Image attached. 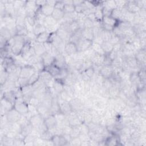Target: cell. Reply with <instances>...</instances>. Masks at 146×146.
<instances>
[{"mask_svg":"<svg viewBox=\"0 0 146 146\" xmlns=\"http://www.w3.org/2000/svg\"><path fill=\"white\" fill-rule=\"evenodd\" d=\"M44 123L48 129L56 127L57 124V120L55 115L51 114L47 117L44 119Z\"/></svg>","mask_w":146,"mask_h":146,"instance_id":"9c48e42d","label":"cell"},{"mask_svg":"<svg viewBox=\"0 0 146 146\" xmlns=\"http://www.w3.org/2000/svg\"><path fill=\"white\" fill-rule=\"evenodd\" d=\"M39 10H40V12L43 14H44L45 16H46V17L50 16V15H51V14L54 10V7L46 3L44 5H43V6L40 7Z\"/></svg>","mask_w":146,"mask_h":146,"instance_id":"ac0fdd59","label":"cell"},{"mask_svg":"<svg viewBox=\"0 0 146 146\" xmlns=\"http://www.w3.org/2000/svg\"><path fill=\"white\" fill-rule=\"evenodd\" d=\"M1 107L5 109L7 112L14 108V104L4 98H1Z\"/></svg>","mask_w":146,"mask_h":146,"instance_id":"e575fe53","label":"cell"},{"mask_svg":"<svg viewBox=\"0 0 146 146\" xmlns=\"http://www.w3.org/2000/svg\"><path fill=\"white\" fill-rule=\"evenodd\" d=\"M138 75L140 78V79L141 82L144 83L145 80V71L144 69H141L138 72Z\"/></svg>","mask_w":146,"mask_h":146,"instance_id":"ee69618b","label":"cell"},{"mask_svg":"<svg viewBox=\"0 0 146 146\" xmlns=\"http://www.w3.org/2000/svg\"><path fill=\"white\" fill-rule=\"evenodd\" d=\"M44 69L46 70H47L54 77L56 76L59 74V72L60 70V69L59 68H58V67H56V66H55L53 64H51L49 66L46 67L44 68Z\"/></svg>","mask_w":146,"mask_h":146,"instance_id":"7402d4cb","label":"cell"},{"mask_svg":"<svg viewBox=\"0 0 146 146\" xmlns=\"http://www.w3.org/2000/svg\"><path fill=\"white\" fill-rule=\"evenodd\" d=\"M64 7V4L63 1H57L55 3V5L54 6V8L63 10Z\"/></svg>","mask_w":146,"mask_h":146,"instance_id":"f6af8a7d","label":"cell"},{"mask_svg":"<svg viewBox=\"0 0 146 146\" xmlns=\"http://www.w3.org/2000/svg\"><path fill=\"white\" fill-rule=\"evenodd\" d=\"M33 128H34L31 125V124L30 123H29L26 125L22 127L21 133L25 137V136L30 135L32 132Z\"/></svg>","mask_w":146,"mask_h":146,"instance_id":"484cf974","label":"cell"},{"mask_svg":"<svg viewBox=\"0 0 146 146\" xmlns=\"http://www.w3.org/2000/svg\"><path fill=\"white\" fill-rule=\"evenodd\" d=\"M35 55L38 56H40L43 54H44L46 51L45 48L44 47L43 43H40L35 42V44L33 46Z\"/></svg>","mask_w":146,"mask_h":146,"instance_id":"9a60e30c","label":"cell"},{"mask_svg":"<svg viewBox=\"0 0 146 146\" xmlns=\"http://www.w3.org/2000/svg\"><path fill=\"white\" fill-rule=\"evenodd\" d=\"M54 62H53V64L59 68L60 69L63 68H66V60L63 55L61 53H59L55 56H54Z\"/></svg>","mask_w":146,"mask_h":146,"instance_id":"8992f818","label":"cell"},{"mask_svg":"<svg viewBox=\"0 0 146 146\" xmlns=\"http://www.w3.org/2000/svg\"><path fill=\"white\" fill-rule=\"evenodd\" d=\"M54 91L58 94H60L64 91V83L63 82L55 79L52 84Z\"/></svg>","mask_w":146,"mask_h":146,"instance_id":"ffe728a7","label":"cell"},{"mask_svg":"<svg viewBox=\"0 0 146 146\" xmlns=\"http://www.w3.org/2000/svg\"><path fill=\"white\" fill-rule=\"evenodd\" d=\"M46 3V1H36V6L40 8L42 6H43V5H44Z\"/></svg>","mask_w":146,"mask_h":146,"instance_id":"bcb514c9","label":"cell"},{"mask_svg":"<svg viewBox=\"0 0 146 146\" xmlns=\"http://www.w3.org/2000/svg\"><path fill=\"white\" fill-rule=\"evenodd\" d=\"M39 79V72L34 73L29 79H28V84L32 85L35 82H36Z\"/></svg>","mask_w":146,"mask_h":146,"instance_id":"74e56055","label":"cell"},{"mask_svg":"<svg viewBox=\"0 0 146 146\" xmlns=\"http://www.w3.org/2000/svg\"><path fill=\"white\" fill-rule=\"evenodd\" d=\"M64 5H72L73 4V0H66L63 1Z\"/></svg>","mask_w":146,"mask_h":146,"instance_id":"681fc988","label":"cell"},{"mask_svg":"<svg viewBox=\"0 0 146 146\" xmlns=\"http://www.w3.org/2000/svg\"><path fill=\"white\" fill-rule=\"evenodd\" d=\"M6 116L9 123H13L19 121L22 116V114H21L18 111L13 108L7 112Z\"/></svg>","mask_w":146,"mask_h":146,"instance_id":"277c9868","label":"cell"},{"mask_svg":"<svg viewBox=\"0 0 146 146\" xmlns=\"http://www.w3.org/2000/svg\"><path fill=\"white\" fill-rule=\"evenodd\" d=\"M59 104L60 111L63 114H64V115L69 114L72 111L70 103H68L66 101H64V100H63L62 103L59 102Z\"/></svg>","mask_w":146,"mask_h":146,"instance_id":"4fadbf2b","label":"cell"},{"mask_svg":"<svg viewBox=\"0 0 146 146\" xmlns=\"http://www.w3.org/2000/svg\"><path fill=\"white\" fill-rule=\"evenodd\" d=\"M49 35H50V33H48L47 31L43 33L40 35L36 36L35 42L40 43H44L48 41L49 38Z\"/></svg>","mask_w":146,"mask_h":146,"instance_id":"f1b7e54d","label":"cell"},{"mask_svg":"<svg viewBox=\"0 0 146 146\" xmlns=\"http://www.w3.org/2000/svg\"><path fill=\"white\" fill-rule=\"evenodd\" d=\"M57 22H58L51 15L47 16L44 19L43 25L46 27V29H47L55 27Z\"/></svg>","mask_w":146,"mask_h":146,"instance_id":"e0dca14e","label":"cell"},{"mask_svg":"<svg viewBox=\"0 0 146 146\" xmlns=\"http://www.w3.org/2000/svg\"><path fill=\"white\" fill-rule=\"evenodd\" d=\"M13 37L14 43L11 48V52L16 55L21 54L23 46L25 43V38L23 36L15 35Z\"/></svg>","mask_w":146,"mask_h":146,"instance_id":"6da1fadb","label":"cell"},{"mask_svg":"<svg viewBox=\"0 0 146 146\" xmlns=\"http://www.w3.org/2000/svg\"><path fill=\"white\" fill-rule=\"evenodd\" d=\"M40 58H41L43 63L44 66V68L46 67L50 66L51 64H52L53 63L54 57L51 53L45 52L44 54H43L40 56Z\"/></svg>","mask_w":146,"mask_h":146,"instance_id":"8fae6325","label":"cell"},{"mask_svg":"<svg viewBox=\"0 0 146 146\" xmlns=\"http://www.w3.org/2000/svg\"><path fill=\"white\" fill-rule=\"evenodd\" d=\"M53 76L45 69L40 71L39 72V78L44 82L46 84L47 82H49Z\"/></svg>","mask_w":146,"mask_h":146,"instance_id":"d6986e66","label":"cell"},{"mask_svg":"<svg viewBox=\"0 0 146 146\" xmlns=\"http://www.w3.org/2000/svg\"><path fill=\"white\" fill-rule=\"evenodd\" d=\"M93 42L84 38H82L80 40L76 43L78 51H84L87 50L90 47H91Z\"/></svg>","mask_w":146,"mask_h":146,"instance_id":"5b68a950","label":"cell"},{"mask_svg":"<svg viewBox=\"0 0 146 146\" xmlns=\"http://www.w3.org/2000/svg\"><path fill=\"white\" fill-rule=\"evenodd\" d=\"M118 21H119L115 20L113 18H112L111 16H104V17L102 19V23L115 27L117 25Z\"/></svg>","mask_w":146,"mask_h":146,"instance_id":"4dcf8cb0","label":"cell"},{"mask_svg":"<svg viewBox=\"0 0 146 146\" xmlns=\"http://www.w3.org/2000/svg\"><path fill=\"white\" fill-rule=\"evenodd\" d=\"M91 47H92L93 50L95 51V52L96 54L102 55H105V53L103 51V50L101 47V45L95 43H92Z\"/></svg>","mask_w":146,"mask_h":146,"instance_id":"8d00e7d4","label":"cell"},{"mask_svg":"<svg viewBox=\"0 0 146 146\" xmlns=\"http://www.w3.org/2000/svg\"><path fill=\"white\" fill-rule=\"evenodd\" d=\"M70 29L72 34L79 29V27L78 22L76 21H74L71 22L70 23Z\"/></svg>","mask_w":146,"mask_h":146,"instance_id":"b9f144b4","label":"cell"},{"mask_svg":"<svg viewBox=\"0 0 146 146\" xmlns=\"http://www.w3.org/2000/svg\"><path fill=\"white\" fill-rule=\"evenodd\" d=\"M111 17L116 21H120L123 17L122 10L118 8L112 9L111 13Z\"/></svg>","mask_w":146,"mask_h":146,"instance_id":"d4e9b609","label":"cell"},{"mask_svg":"<svg viewBox=\"0 0 146 146\" xmlns=\"http://www.w3.org/2000/svg\"><path fill=\"white\" fill-rule=\"evenodd\" d=\"M46 31V27L42 24H36L33 27V32L34 33V34L36 36H38L40 34L44 33Z\"/></svg>","mask_w":146,"mask_h":146,"instance_id":"1f68e13d","label":"cell"},{"mask_svg":"<svg viewBox=\"0 0 146 146\" xmlns=\"http://www.w3.org/2000/svg\"><path fill=\"white\" fill-rule=\"evenodd\" d=\"M101 47L105 53V55H108L110 54L113 48V46L108 41H104L102 44Z\"/></svg>","mask_w":146,"mask_h":146,"instance_id":"4316f807","label":"cell"},{"mask_svg":"<svg viewBox=\"0 0 146 146\" xmlns=\"http://www.w3.org/2000/svg\"><path fill=\"white\" fill-rule=\"evenodd\" d=\"M2 98H5L6 100L10 102L13 104H14L15 101L16 100V97L13 90H9L5 92L3 94V96Z\"/></svg>","mask_w":146,"mask_h":146,"instance_id":"f546056e","label":"cell"},{"mask_svg":"<svg viewBox=\"0 0 146 146\" xmlns=\"http://www.w3.org/2000/svg\"><path fill=\"white\" fill-rule=\"evenodd\" d=\"M135 58L137 60L138 63H144L145 60V51L144 49L139 50L137 52L136 54Z\"/></svg>","mask_w":146,"mask_h":146,"instance_id":"cb8c5ba5","label":"cell"},{"mask_svg":"<svg viewBox=\"0 0 146 146\" xmlns=\"http://www.w3.org/2000/svg\"><path fill=\"white\" fill-rule=\"evenodd\" d=\"M56 1H46V3L49 5H51V6L54 7Z\"/></svg>","mask_w":146,"mask_h":146,"instance_id":"c3c4849f","label":"cell"},{"mask_svg":"<svg viewBox=\"0 0 146 146\" xmlns=\"http://www.w3.org/2000/svg\"><path fill=\"white\" fill-rule=\"evenodd\" d=\"M55 33L56 35L62 40L63 42H68L70 38V36L71 34L68 33L67 31L66 30H63L61 27H59L57 30L55 31Z\"/></svg>","mask_w":146,"mask_h":146,"instance_id":"7c38bea8","label":"cell"},{"mask_svg":"<svg viewBox=\"0 0 146 146\" xmlns=\"http://www.w3.org/2000/svg\"><path fill=\"white\" fill-rule=\"evenodd\" d=\"M68 76V71L67 70V68H63L60 69L59 74L55 76V79L62 81V82H64V80L67 78V76Z\"/></svg>","mask_w":146,"mask_h":146,"instance_id":"83f0119b","label":"cell"},{"mask_svg":"<svg viewBox=\"0 0 146 146\" xmlns=\"http://www.w3.org/2000/svg\"><path fill=\"white\" fill-rule=\"evenodd\" d=\"M84 28H93L94 22L86 17V18L84 21Z\"/></svg>","mask_w":146,"mask_h":146,"instance_id":"7bdbcfd3","label":"cell"},{"mask_svg":"<svg viewBox=\"0 0 146 146\" xmlns=\"http://www.w3.org/2000/svg\"><path fill=\"white\" fill-rule=\"evenodd\" d=\"M13 145L15 146H21L25 145V143L24 141L23 138L21 137H15L13 140Z\"/></svg>","mask_w":146,"mask_h":146,"instance_id":"60d3db41","label":"cell"},{"mask_svg":"<svg viewBox=\"0 0 146 146\" xmlns=\"http://www.w3.org/2000/svg\"><path fill=\"white\" fill-rule=\"evenodd\" d=\"M117 139L115 136H111L110 137H108L106 140V143L105 144L108 145H117Z\"/></svg>","mask_w":146,"mask_h":146,"instance_id":"ab89813d","label":"cell"},{"mask_svg":"<svg viewBox=\"0 0 146 146\" xmlns=\"http://www.w3.org/2000/svg\"><path fill=\"white\" fill-rule=\"evenodd\" d=\"M12 35L10 31L5 27L1 29V38L5 40L6 42L12 38Z\"/></svg>","mask_w":146,"mask_h":146,"instance_id":"603a6c76","label":"cell"},{"mask_svg":"<svg viewBox=\"0 0 146 146\" xmlns=\"http://www.w3.org/2000/svg\"><path fill=\"white\" fill-rule=\"evenodd\" d=\"M130 81L135 86H137V87H139V86L143 82H141L140 78L138 75L137 72H132L130 75Z\"/></svg>","mask_w":146,"mask_h":146,"instance_id":"836d02e7","label":"cell"},{"mask_svg":"<svg viewBox=\"0 0 146 146\" xmlns=\"http://www.w3.org/2000/svg\"><path fill=\"white\" fill-rule=\"evenodd\" d=\"M99 72L105 79H109L113 73V70L111 66L104 65L100 70Z\"/></svg>","mask_w":146,"mask_h":146,"instance_id":"30bf717a","label":"cell"},{"mask_svg":"<svg viewBox=\"0 0 146 146\" xmlns=\"http://www.w3.org/2000/svg\"><path fill=\"white\" fill-rule=\"evenodd\" d=\"M125 61L127 63L128 66H129L131 68H135L137 66L138 62L136 59V58H135V56H127Z\"/></svg>","mask_w":146,"mask_h":146,"instance_id":"d6a6232c","label":"cell"},{"mask_svg":"<svg viewBox=\"0 0 146 146\" xmlns=\"http://www.w3.org/2000/svg\"><path fill=\"white\" fill-rule=\"evenodd\" d=\"M14 108L22 115H25L29 112L28 104L24 101L23 97L16 99L14 104Z\"/></svg>","mask_w":146,"mask_h":146,"instance_id":"7a4b0ae2","label":"cell"},{"mask_svg":"<svg viewBox=\"0 0 146 146\" xmlns=\"http://www.w3.org/2000/svg\"><path fill=\"white\" fill-rule=\"evenodd\" d=\"M31 86L33 89V91H35L46 87V84L39 78V79L36 82H35L34 84L31 85Z\"/></svg>","mask_w":146,"mask_h":146,"instance_id":"d590c367","label":"cell"},{"mask_svg":"<svg viewBox=\"0 0 146 146\" xmlns=\"http://www.w3.org/2000/svg\"><path fill=\"white\" fill-rule=\"evenodd\" d=\"M43 121L44 119L43 116L39 113L33 115L29 119L30 123L35 129H36L43 122Z\"/></svg>","mask_w":146,"mask_h":146,"instance_id":"52a82bcc","label":"cell"},{"mask_svg":"<svg viewBox=\"0 0 146 146\" xmlns=\"http://www.w3.org/2000/svg\"><path fill=\"white\" fill-rule=\"evenodd\" d=\"M126 10L133 14H136L140 11V9L136 5L135 1H128L126 6L125 7Z\"/></svg>","mask_w":146,"mask_h":146,"instance_id":"2e32d148","label":"cell"},{"mask_svg":"<svg viewBox=\"0 0 146 146\" xmlns=\"http://www.w3.org/2000/svg\"><path fill=\"white\" fill-rule=\"evenodd\" d=\"M64 13H72L75 12V6L73 4L72 5H64L63 9Z\"/></svg>","mask_w":146,"mask_h":146,"instance_id":"f35d334b","label":"cell"},{"mask_svg":"<svg viewBox=\"0 0 146 146\" xmlns=\"http://www.w3.org/2000/svg\"><path fill=\"white\" fill-rule=\"evenodd\" d=\"M82 36L84 39L93 41L95 35L92 28H84L82 30Z\"/></svg>","mask_w":146,"mask_h":146,"instance_id":"5bb4252c","label":"cell"},{"mask_svg":"<svg viewBox=\"0 0 146 146\" xmlns=\"http://www.w3.org/2000/svg\"><path fill=\"white\" fill-rule=\"evenodd\" d=\"M64 15V12L63 10H60V9H55L51 14V16L57 21H59L62 19H63Z\"/></svg>","mask_w":146,"mask_h":146,"instance_id":"44dd1931","label":"cell"},{"mask_svg":"<svg viewBox=\"0 0 146 146\" xmlns=\"http://www.w3.org/2000/svg\"><path fill=\"white\" fill-rule=\"evenodd\" d=\"M64 50L66 53L68 55H74L76 54L77 52H78L76 44L70 41H68L65 44Z\"/></svg>","mask_w":146,"mask_h":146,"instance_id":"ba28073f","label":"cell"},{"mask_svg":"<svg viewBox=\"0 0 146 146\" xmlns=\"http://www.w3.org/2000/svg\"><path fill=\"white\" fill-rule=\"evenodd\" d=\"M36 72V69L31 65L27 64L21 67L19 78L29 79L34 73Z\"/></svg>","mask_w":146,"mask_h":146,"instance_id":"3957f363","label":"cell"},{"mask_svg":"<svg viewBox=\"0 0 146 146\" xmlns=\"http://www.w3.org/2000/svg\"><path fill=\"white\" fill-rule=\"evenodd\" d=\"M84 3V1H79V0H73V5L74 6H76L80 5Z\"/></svg>","mask_w":146,"mask_h":146,"instance_id":"7dc6e473","label":"cell"}]
</instances>
